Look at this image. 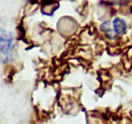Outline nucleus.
<instances>
[{
    "label": "nucleus",
    "mask_w": 132,
    "mask_h": 124,
    "mask_svg": "<svg viewBox=\"0 0 132 124\" xmlns=\"http://www.w3.org/2000/svg\"><path fill=\"white\" fill-rule=\"evenodd\" d=\"M12 36L10 32L0 27V64L4 63L10 53Z\"/></svg>",
    "instance_id": "obj_1"
},
{
    "label": "nucleus",
    "mask_w": 132,
    "mask_h": 124,
    "mask_svg": "<svg viewBox=\"0 0 132 124\" xmlns=\"http://www.w3.org/2000/svg\"><path fill=\"white\" fill-rule=\"evenodd\" d=\"M113 27L116 34H122L126 30V23L123 19L116 18L113 21Z\"/></svg>",
    "instance_id": "obj_2"
},
{
    "label": "nucleus",
    "mask_w": 132,
    "mask_h": 124,
    "mask_svg": "<svg viewBox=\"0 0 132 124\" xmlns=\"http://www.w3.org/2000/svg\"><path fill=\"white\" fill-rule=\"evenodd\" d=\"M130 12L132 13V6H131V7L130 8Z\"/></svg>",
    "instance_id": "obj_3"
}]
</instances>
